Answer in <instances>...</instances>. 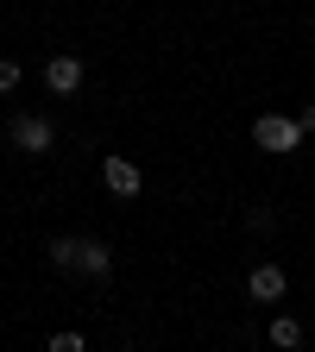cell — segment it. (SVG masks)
Returning <instances> with one entry per match:
<instances>
[{"instance_id": "277c9868", "label": "cell", "mask_w": 315, "mask_h": 352, "mask_svg": "<svg viewBox=\"0 0 315 352\" xmlns=\"http://www.w3.org/2000/svg\"><path fill=\"white\" fill-rule=\"evenodd\" d=\"M101 183H108L114 195H139L145 176H139V164H132V157H101Z\"/></svg>"}, {"instance_id": "9c48e42d", "label": "cell", "mask_w": 315, "mask_h": 352, "mask_svg": "<svg viewBox=\"0 0 315 352\" xmlns=\"http://www.w3.org/2000/svg\"><path fill=\"white\" fill-rule=\"evenodd\" d=\"M19 76H26V69H19L13 57H0V95H13V88H19Z\"/></svg>"}, {"instance_id": "6da1fadb", "label": "cell", "mask_w": 315, "mask_h": 352, "mask_svg": "<svg viewBox=\"0 0 315 352\" xmlns=\"http://www.w3.org/2000/svg\"><path fill=\"white\" fill-rule=\"evenodd\" d=\"M252 145H258V151L290 157V151L303 145V126H296V120H284V113H265V120H252Z\"/></svg>"}, {"instance_id": "5b68a950", "label": "cell", "mask_w": 315, "mask_h": 352, "mask_svg": "<svg viewBox=\"0 0 315 352\" xmlns=\"http://www.w3.org/2000/svg\"><path fill=\"white\" fill-rule=\"evenodd\" d=\"M44 88H51V95H76L82 88V57H51L44 63Z\"/></svg>"}, {"instance_id": "7a4b0ae2", "label": "cell", "mask_w": 315, "mask_h": 352, "mask_svg": "<svg viewBox=\"0 0 315 352\" xmlns=\"http://www.w3.org/2000/svg\"><path fill=\"white\" fill-rule=\"evenodd\" d=\"M13 145L32 151V157H44V151L57 145V132H51V120H44V113H13Z\"/></svg>"}, {"instance_id": "8992f818", "label": "cell", "mask_w": 315, "mask_h": 352, "mask_svg": "<svg viewBox=\"0 0 315 352\" xmlns=\"http://www.w3.org/2000/svg\"><path fill=\"white\" fill-rule=\"evenodd\" d=\"M246 289H252V302H278L284 296V271L278 264H258V271L246 277Z\"/></svg>"}, {"instance_id": "52a82bcc", "label": "cell", "mask_w": 315, "mask_h": 352, "mask_svg": "<svg viewBox=\"0 0 315 352\" xmlns=\"http://www.w3.org/2000/svg\"><path fill=\"white\" fill-rule=\"evenodd\" d=\"M272 346H284V352H296V346H303V321H290V315H278V321H272Z\"/></svg>"}, {"instance_id": "ba28073f", "label": "cell", "mask_w": 315, "mask_h": 352, "mask_svg": "<svg viewBox=\"0 0 315 352\" xmlns=\"http://www.w3.org/2000/svg\"><path fill=\"white\" fill-rule=\"evenodd\" d=\"M76 245H82V239H51V264H57L63 277L76 271Z\"/></svg>"}, {"instance_id": "3957f363", "label": "cell", "mask_w": 315, "mask_h": 352, "mask_svg": "<svg viewBox=\"0 0 315 352\" xmlns=\"http://www.w3.org/2000/svg\"><path fill=\"white\" fill-rule=\"evenodd\" d=\"M70 277H88V283H108V277H114V252H108L101 239H82V245H76V271H70Z\"/></svg>"}, {"instance_id": "30bf717a", "label": "cell", "mask_w": 315, "mask_h": 352, "mask_svg": "<svg viewBox=\"0 0 315 352\" xmlns=\"http://www.w3.org/2000/svg\"><path fill=\"white\" fill-rule=\"evenodd\" d=\"M51 352H82V333H51Z\"/></svg>"}, {"instance_id": "8fae6325", "label": "cell", "mask_w": 315, "mask_h": 352, "mask_svg": "<svg viewBox=\"0 0 315 352\" xmlns=\"http://www.w3.org/2000/svg\"><path fill=\"white\" fill-rule=\"evenodd\" d=\"M296 126H303V132H315V107H303V113H296Z\"/></svg>"}]
</instances>
